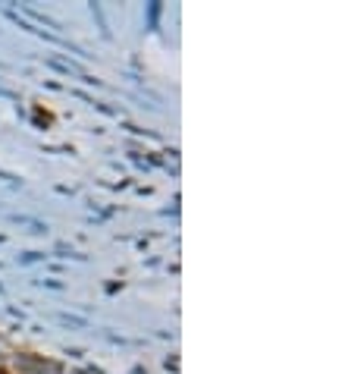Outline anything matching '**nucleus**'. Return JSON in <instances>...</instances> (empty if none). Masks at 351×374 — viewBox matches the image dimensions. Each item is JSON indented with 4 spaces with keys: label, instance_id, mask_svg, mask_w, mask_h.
<instances>
[]
</instances>
